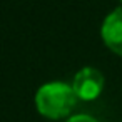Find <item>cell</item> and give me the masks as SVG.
Wrapping results in <instances>:
<instances>
[{
    "instance_id": "cell-1",
    "label": "cell",
    "mask_w": 122,
    "mask_h": 122,
    "mask_svg": "<svg viewBox=\"0 0 122 122\" xmlns=\"http://www.w3.org/2000/svg\"><path fill=\"white\" fill-rule=\"evenodd\" d=\"M77 102V95L72 85L64 82H50L42 85L35 95V105L39 112L49 119H60L70 114Z\"/></svg>"
},
{
    "instance_id": "cell-2",
    "label": "cell",
    "mask_w": 122,
    "mask_h": 122,
    "mask_svg": "<svg viewBox=\"0 0 122 122\" xmlns=\"http://www.w3.org/2000/svg\"><path fill=\"white\" fill-rule=\"evenodd\" d=\"M72 89L77 95V99L82 100H94L95 97L100 95L104 89V75L92 67H85L79 70L74 77Z\"/></svg>"
},
{
    "instance_id": "cell-3",
    "label": "cell",
    "mask_w": 122,
    "mask_h": 122,
    "mask_svg": "<svg viewBox=\"0 0 122 122\" xmlns=\"http://www.w3.org/2000/svg\"><path fill=\"white\" fill-rule=\"evenodd\" d=\"M102 39L112 52L122 55V7L115 9L104 20Z\"/></svg>"
},
{
    "instance_id": "cell-4",
    "label": "cell",
    "mask_w": 122,
    "mask_h": 122,
    "mask_svg": "<svg viewBox=\"0 0 122 122\" xmlns=\"http://www.w3.org/2000/svg\"><path fill=\"white\" fill-rule=\"evenodd\" d=\"M67 122H99V120H95V119L90 117V115L80 114V115H74V117H70Z\"/></svg>"
},
{
    "instance_id": "cell-5",
    "label": "cell",
    "mask_w": 122,
    "mask_h": 122,
    "mask_svg": "<svg viewBox=\"0 0 122 122\" xmlns=\"http://www.w3.org/2000/svg\"><path fill=\"white\" fill-rule=\"evenodd\" d=\"M120 2H122V0H120Z\"/></svg>"
}]
</instances>
